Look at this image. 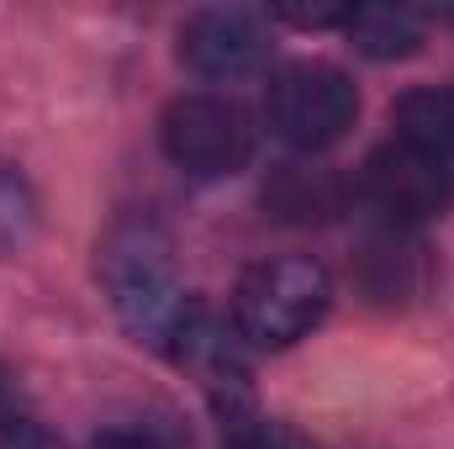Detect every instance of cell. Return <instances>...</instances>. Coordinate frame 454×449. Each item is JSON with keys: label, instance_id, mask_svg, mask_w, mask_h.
I'll return each mask as SVG.
<instances>
[{"label": "cell", "instance_id": "cell-4", "mask_svg": "<svg viewBox=\"0 0 454 449\" xmlns=\"http://www.w3.org/2000/svg\"><path fill=\"white\" fill-rule=\"evenodd\" d=\"M264 116L275 127V138H286L291 148L323 154L333 148L359 116V91L354 80L333 64H291L270 80Z\"/></svg>", "mask_w": 454, "mask_h": 449}, {"label": "cell", "instance_id": "cell-9", "mask_svg": "<svg viewBox=\"0 0 454 449\" xmlns=\"http://www.w3.org/2000/svg\"><path fill=\"white\" fill-rule=\"evenodd\" d=\"M343 32L354 37V48L364 59H407L423 43V21L402 5H354Z\"/></svg>", "mask_w": 454, "mask_h": 449}, {"label": "cell", "instance_id": "cell-8", "mask_svg": "<svg viewBox=\"0 0 454 449\" xmlns=\"http://www.w3.org/2000/svg\"><path fill=\"white\" fill-rule=\"evenodd\" d=\"M359 264H364V286L386 302H402L423 286V243H412L407 227H386L380 238H370Z\"/></svg>", "mask_w": 454, "mask_h": 449}, {"label": "cell", "instance_id": "cell-5", "mask_svg": "<svg viewBox=\"0 0 454 449\" xmlns=\"http://www.w3.org/2000/svg\"><path fill=\"white\" fill-rule=\"evenodd\" d=\"M359 196L386 217V227H418L450 207L454 180H450V169L434 164L428 154H418L407 143H386V148H375L364 159Z\"/></svg>", "mask_w": 454, "mask_h": 449}, {"label": "cell", "instance_id": "cell-1", "mask_svg": "<svg viewBox=\"0 0 454 449\" xmlns=\"http://www.w3.org/2000/svg\"><path fill=\"white\" fill-rule=\"evenodd\" d=\"M101 280L112 291L116 318L153 349L169 354H191V343L207 334L201 328V307L180 291L175 275V254H169V232L153 217H121L101 243Z\"/></svg>", "mask_w": 454, "mask_h": 449}, {"label": "cell", "instance_id": "cell-6", "mask_svg": "<svg viewBox=\"0 0 454 449\" xmlns=\"http://www.w3.org/2000/svg\"><path fill=\"white\" fill-rule=\"evenodd\" d=\"M270 59V32L243 5H207L180 27V64L201 80H248Z\"/></svg>", "mask_w": 454, "mask_h": 449}, {"label": "cell", "instance_id": "cell-3", "mask_svg": "<svg viewBox=\"0 0 454 449\" xmlns=\"http://www.w3.org/2000/svg\"><path fill=\"white\" fill-rule=\"evenodd\" d=\"M159 143L191 180H227L254 159V122L227 96H180L159 116Z\"/></svg>", "mask_w": 454, "mask_h": 449}, {"label": "cell", "instance_id": "cell-14", "mask_svg": "<svg viewBox=\"0 0 454 449\" xmlns=\"http://www.w3.org/2000/svg\"><path fill=\"white\" fill-rule=\"evenodd\" d=\"M90 449H164V445L148 439V434H132V429H112V434H101Z\"/></svg>", "mask_w": 454, "mask_h": 449}, {"label": "cell", "instance_id": "cell-2", "mask_svg": "<svg viewBox=\"0 0 454 449\" xmlns=\"http://www.w3.org/2000/svg\"><path fill=\"white\" fill-rule=\"evenodd\" d=\"M333 307V280L317 259L286 254L243 270L232 291V328L254 349H291L307 338Z\"/></svg>", "mask_w": 454, "mask_h": 449}, {"label": "cell", "instance_id": "cell-12", "mask_svg": "<svg viewBox=\"0 0 454 449\" xmlns=\"http://www.w3.org/2000/svg\"><path fill=\"white\" fill-rule=\"evenodd\" d=\"M348 11L354 5H343V0H333V5H275V16L291 27H343Z\"/></svg>", "mask_w": 454, "mask_h": 449}, {"label": "cell", "instance_id": "cell-7", "mask_svg": "<svg viewBox=\"0 0 454 449\" xmlns=\"http://www.w3.org/2000/svg\"><path fill=\"white\" fill-rule=\"evenodd\" d=\"M396 143L428 154L434 164H454V85H418L391 106Z\"/></svg>", "mask_w": 454, "mask_h": 449}, {"label": "cell", "instance_id": "cell-11", "mask_svg": "<svg viewBox=\"0 0 454 449\" xmlns=\"http://www.w3.org/2000/svg\"><path fill=\"white\" fill-rule=\"evenodd\" d=\"M339 196L343 191L328 169H286V175L264 191V201H270L280 217H291V223H312V217L339 212Z\"/></svg>", "mask_w": 454, "mask_h": 449}, {"label": "cell", "instance_id": "cell-13", "mask_svg": "<svg viewBox=\"0 0 454 449\" xmlns=\"http://www.w3.org/2000/svg\"><path fill=\"white\" fill-rule=\"evenodd\" d=\"M0 449H59V445H53L37 423H27V418H21V423H11V429L0 434Z\"/></svg>", "mask_w": 454, "mask_h": 449}, {"label": "cell", "instance_id": "cell-10", "mask_svg": "<svg viewBox=\"0 0 454 449\" xmlns=\"http://www.w3.org/2000/svg\"><path fill=\"white\" fill-rule=\"evenodd\" d=\"M217 413H223V445L227 449H307L286 423L264 418V413L254 407V397H248L238 381H223Z\"/></svg>", "mask_w": 454, "mask_h": 449}]
</instances>
